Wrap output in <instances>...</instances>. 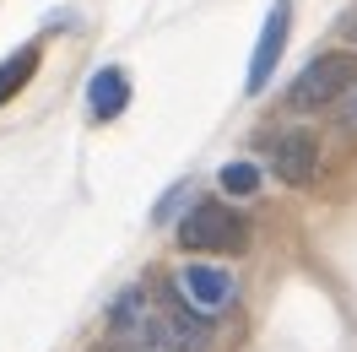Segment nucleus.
<instances>
[{"label": "nucleus", "instance_id": "obj_1", "mask_svg": "<svg viewBox=\"0 0 357 352\" xmlns=\"http://www.w3.org/2000/svg\"><path fill=\"white\" fill-rule=\"evenodd\" d=\"M357 87V54H319L309 66L298 71V82L287 87V109L309 114V109H325L335 103L341 92Z\"/></svg>", "mask_w": 357, "mask_h": 352}, {"label": "nucleus", "instance_id": "obj_2", "mask_svg": "<svg viewBox=\"0 0 357 352\" xmlns=\"http://www.w3.org/2000/svg\"><path fill=\"white\" fill-rule=\"evenodd\" d=\"M178 244L184 249H206V255H227L244 244V217L227 212L222 200H201L190 217L178 222Z\"/></svg>", "mask_w": 357, "mask_h": 352}, {"label": "nucleus", "instance_id": "obj_3", "mask_svg": "<svg viewBox=\"0 0 357 352\" xmlns=\"http://www.w3.org/2000/svg\"><path fill=\"white\" fill-rule=\"evenodd\" d=\"M287 27H292V0H276L266 11V27H260V44H255V60H249V92H260L271 82V71L282 60V49H287Z\"/></svg>", "mask_w": 357, "mask_h": 352}, {"label": "nucleus", "instance_id": "obj_4", "mask_svg": "<svg viewBox=\"0 0 357 352\" xmlns=\"http://www.w3.org/2000/svg\"><path fill=\"white\" fill-rule=\"evenodd\" d=\"M178 287L190 293L184 304L201 309V314H217V309H227V298H233V277H227L222 265H184Z\"/></svg>", "mask_w": 357, "mask_h": 352}, {"label": "nucleus", "instance_id": "obj_5", "mask_svg": "<svg viewBox=\"0 0 357 352\" xmlns=\"http://www.w3.org/2000/svg\"><path fill=\"white\" fill-rule=\"evenodd\" d=\"M271 168L287 179V184H309L314 168H319V147H314V135H303V131L282 135V141L271 147Z\"/></svg>", "mask_w": 357, "mask_h": 352}, {"label": "nucleus", "instance_id": "obj_6", "mask_svg": "<svg viewBox=\"0 0 357 352\" xmlns=\"http://www.w3.org/2000/svg\"><path fill=\"white\" fill-rule=\"evenodd\" d=\"M162 342H174L178 352H206V342H211L206 314H190L184 298H162Z\"/></svg>", "mask_w": 357, "mask_h": 352}, {"label": "nucleus", "instance_id": "obj_7", "mask_svg": "<svg viewBox=\"0 0 357 352\" xmlns=\"http://www.w3.org/2000/svg\"><path fill=\"white\" fill-rule=\"evenodd\" d=\"M125 103H130V76L119 66H103L87 82V114L92 119H114V114H125Z\"/></svg>", "mask_w": 357, "mask_h": 352}, {"label": "nucleus", "instance_id": "obj_8", "mask_svg": "<svg viewBox=\"0 0 357 352\" xmlns=\"http://www.w3.org/2000/svg\"><path fill=\"white\" fill-rule=\"evenodd\" d=\"M33 71H38V44H22L17 54H6L0 60V103H11L17 92L33 82Z\"/></svg>", "mask_w": 357, "mask_h": 352}, {"label": "nucleus", "instance_id": "obj_9", "mask_svg": "<svg viewBox=\"0 0 357 352\" xmlns=\"http://www.w3.org/2000/svg\"><path fill=\"white\" fill-rule=\"evenodd\" d=\"M222 190L227 196H255V190H260V168H255V163H227L222 168Z\"/></svg>", "mask_w": 357, "mask_h": 352}, {"label": "nucleus", "instance_id": "obj_10", "mask_svg": "<svg viewBox=\"0 0 357 352\" xmlns=\"http://www.w3.org/2000/svg\"><path fill=\"white\" fill-rule=\"evenodd\" d=\"M341 125H347V131H357V87H352V98L341 103Z\"/></svg>", "mask_w": 357, "mask_h": 352}, {"label": "nucleus", "instance_id": "obj_11", "mask_svg": "<svg viewBox=\"0 0 357 352\" xmlns=\"http://www.w3.org/2000/svg\"><path fill=\"white\" fill-rule=\"evenodd\" d=\"M98 352H135V347H130V342H103Z\"/></svg>", "mask_w": 357, "mask_h": 352}]
</instances>
